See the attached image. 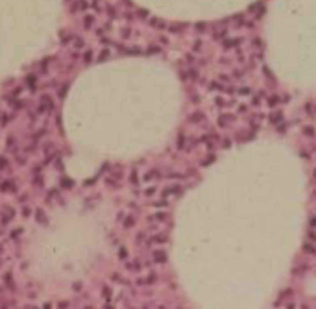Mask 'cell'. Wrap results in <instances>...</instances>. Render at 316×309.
<instances>
[{"label":"cell","mask_w":316,"mask_h":309,"mask_svg":"<svg viewBox=\"0 0 316 309\" xmlns=\"http://www.w3.org/2000/svg\"><path fill=\"white\" fill-rule=\"evenodd\" d=\"M305 246H307V250L311 252V254H314L316 256V218L312 220V224H311V228H309V233H307V243H305Z\"/></svg>","instance_id":"6da1fadb"}]
</instances>
